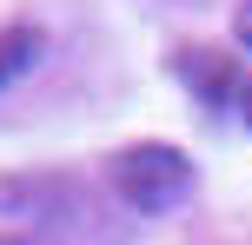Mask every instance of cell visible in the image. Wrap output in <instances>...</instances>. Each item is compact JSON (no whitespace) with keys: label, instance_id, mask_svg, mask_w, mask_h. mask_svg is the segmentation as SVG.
Returning a JSON list of instances; mask_svg holds the SVG:
<instances>
[{"label":"cell","instance_id":"7a4b0ae2","mask_svg":"<svg viewBox=\"0 0 252 245\" xmlns=\"http://www.w3.org/2000/svg\"><path fill=\"white\" fill-rule=\"evenodd\" d=\"M40 53H47L40 27H7V33H0V86H7V80H20Z\"/></svg>","mask_w":252,"mask_h":245},{"label":"cell","instance_id":"8992f818","mask_svg":"<svg viewBox=\"0 0 252 245\" xmlns=\"http://www.w3.org/2000/svg\"><path fill=\"white\" fill-rule=\"evenodd\" d=\"M0 245H13V239H0Z\"/></svg>","mask_w":252,"mask_h":245},{"label":"cell","instance_id":"3957f363","mask_svg":"<svg viewBox=\"0 0 252 245\" xmlns=\"http://www.w3.org/2000/svg\"><path fill=\"white\" fill-rule=\"evenodd\" d=\"M179 73H186L199 93H232V66H226V53H199V47H186V53H179Z\"/></svg>","mask_w":252,"mask_h":245},{"label":"cell","instance_id":"277c9868","mask_svg":"<svg viewBox=\"0 0 252 245\" xmlns=\"http://www.w3.org/2000/svg\"><path fill=\"white\" fill-rule=\"evenodd\" d=\"M232 40H239V47L252 53V0H246V7H239V13H232Z\"/></svg>","mask_w":252,"mask_h":245},{"label":"cell","instance_id":"5b68a950","mask_svg":"<svg viewBox=\"0 0 252 245\" xmlns=\"http://www.w3.org/2000/svg\"><path fill=\"white\" fill-rule=\"evenodd\" d=\"M239 119H246V133H252V80L239 86Z\"/></svg>","mask_w":252,"mask_h":245},{"label":"cell","instance_id":"6da1fadb","mask_svg":"<svg viewBox=\"0 0 252 245\" xmlns=\"http://www.w3.org/2000/svg\"><path fill=\"white\" fill-rule=\"evenodd\" d=\"M106 186L126 199L133 212H166L192 192V159L166 139H139V146H120L113 166H106Z\"/></svg>","mask_w":252,"mask_h":245}]
</instances>
